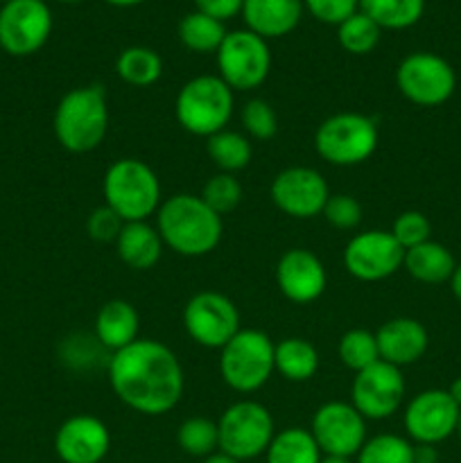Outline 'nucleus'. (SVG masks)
<instances>
[{
	"instance_id": "nucleus-30",
	"label": "nucleus",
	"mask_w": 461,
	"mask_h": 463,
	"mask_svg": "<svg viewBox=\"0 0 461 463\" xmlns=\"http://www.w3.org/2000/svg\"><path fill=\"white\" fill-rule=\"evenodd\" d=\"M116 72L131 86H152L163 75V59L145 45H131L122 50L116 61Z\"/></svg>"
},
{
	"instance_id": "nucleus-12",
	"label": "nucleus",
	"mask_w": 461,
	"mask_h": 463,
	"mask_svg": "<svg viewBox=\"0 0 461 463\" xmlns=\"http://www.w3.org/2000/svg\"><path fill=\"white\" fill-rule=\"evenodd\" d=\"M183 326L194 344L220 351L240 330V312L224 294L199 292L185 303Z\"/></svg>"
},
{
	"instance_id": "nucleus-7",
	"label": "nucleus",
	"mask_w": 461,
	"mask_h": 463,
	"mask_svg": "<svg viewBox=\"0 0 461 463\" xmlns=\"http://www.w3.org/2000/svg\"><path fill=\"white\" fill-rule=\"evenodd\" d=\"M378 147V125L364 113L343 111L325 118L315 131V149L330 165L364 163Z\"/></svg>"
},
{
	"instance_id": "nucleus-18",
	"label": "nucleus",
	"mask_w": 461,
	"mask_h": 463,
	"mask_svg": "<svg viewBox=\"0 0 461 463\" xmlns=\"http://www.w3.org/2000/svg\"><path fill=\"white\" fill-rule=\"evenodd\" d=\"M108 428L89 414L71 416L54 434V452L63 463H99L108 455Z\"/></svg>"
},
{
	"instance_id": "nucleus-48",
	"label": "nucleus",
	"mask_w": 461,
	"mask_h": 463,
	"mask_svg": "<svg viewBox=\"0 0 461 463\" xmlns=\"http://www.w3.org/2000/svg\"><path fill=\"white\" fill-rule=\"evenodd\" d=\"M455 434L461 439V411H459V420H456V432Z\"/></svg>"
},
{
	"instance_id": "nucleus-17",
	"label": "nucleus",
	"mask_w": 461,
	"mask_h": 463,
	"mask_svg": "<svg viewBox=\"0 0 461 463\" xmlns=\"http://www.w3.org/2000/svg\"><path fill=\"white\" fill-rule=\"evenodd\" d=\"M328 197V184L312 167H287L278 172L271 184V199L276 208L294 220H312L321 215Z\"/></svg>"
},
{
	"instance_id": "nucleus-34",
	"label": "nucleus",
	"mask_w": 461,
	"mask_h": 463,
	"mask_svg": "<svg viewBox=\"0 0 461 463\" xmlns=\"http://www.w3.org/2000/svg\"><path fill=\"white\" fill-rule=\"evenodd\" d=\"M357 463H414V446L398 434H378L366 439Z\"/></svg>"
},
{
	"instance_id": "nucleus-2",
	"label": "nucleus",
	"mask_w": 461,
	"mask_h": 463,
	"mask_svg": "<svg viewBox=\"0 0 461 463\" xmlns=\"http://www.w3.org/2000/svg\"><path fill=\"white\" fill-rule=\"evenodd\" d=\"M156 231L163 244L185 258H202L215 251L224 224L202 197L181 193L161 202L156 211Z\"/></svg>"
},
{
	"instance_id": "nucleus-10",
	"label": "nucleus",
	"mask_w": 461,
	"mask_h": 463,
	"mask_svg": "<svg viewBox=\"0 0 461 463\" xmlns=\"http://www.w3.org/2000/svg\"><path fill=\"white\" fill-rule=\"evenodd\" d=\"M400 93L416 107H438L456 89L455 68L434 52H411L396 71Z\"/></svg>"
},
{
	"instance_id": "nucleus-25",
	"label": "nucleus",
	"mask_w": 461,
	"mask_h": 463,
	"mask_svg": "<svg viewBox=\"0 0 461 463\" xmlns=\"http://www.w3.org/2000/svg\"><path fill=\"white\" fill-rule=\"evenodd\" d=\"M274 369L289 383H307L319 371V353L307 339L287 337L276 344Z\"/></svg>"
},
{
	"instance_id": "nucleus-35",
	"label": "nucleus",
	"mask_w": 461,
	"mask_h": 463,
	"mask_svg": "<svg viewBox=\"0 0 461 463\" xmlns=\"http://www.w3.org/2000/svg\"><path fill=\"white\" fill-rule=\"evenodd\" d=\"M199 197L217 213V215H229L230 211L238 208V203L242 202V185L229 172H220V175H212L211 179L203 184V190Z\"/></svg>"
},
{
	"instance_id": "nucleus-44",
	"label": "nucleus",
	"mask_w": 461,
	"mask_h": 463,
	"mask_svg": "<svg viewBox=\"0 0 461 463\" xmlns=\"http://www.w3.org/2000/svg\"><path fill=\"white\" fill-rule=\"evenodd\" d=\"M203 463H242V461L233 459V457L224 455V452H215V455L206 457V459H203Z\"/></svg>"
},
{
	"instance_id": "nucleus-13",
	"label": "nucleus",
	"mask_w": 461,
	"mask_h": 463,
	"mask_svg": "<svg viewBox=\"0 0 461 463\" xmlns=\"http://www.w3.org/2000/svg\"><path fill=\"white\" fill-rule=\"evenodd\" d=\"M310 434L321 455L353 459L366 443V419L351 402H325L312 416Z\"/></svg>"
},
{
	"instance_id": "nucleus-36",
	"label": "nucleus",
	"mask_w": 461,
	"mask_h": 463,
	"mask_svg": "<svg viewBox=\"0 0 461 463\" xmlns=\"http://www.w3.org/2000/svg\"><path fill=\"white\" fill-rule=\"evenodd\" d=\"M244 131L256 140H269L274 138L278 131V116H276L274 107L267 99H249L240 113Z\"/></svg>"
},
{
	"instance_id": "nucleus-42",
	"label": "nucleus",
	"mask_w": 461,
	"mask_h": 463,
	"mask_svg": "<svg viewBox=\"0 0 461 463\" xmlns=\"http://www.w3.org/2000/svg\"><path fill=\"white\" fill-rule=\"evenodd\" d=\"M414 463H438L437 446H428V443H416V446H414Z\"/></svg>"
},
{
	"instance_id": "nucleus-4",
	"label": "nucleus",
	"mask_w": 461,
	"mask_h": 463,
	"mask_svg": "<svg viewBox=\"0 0 461 463\" xmlns=\"http://www.w3.org/2000/svg\"><path fill=\"white\" fill-rule=\"evenodd\" d=\"M104 203L125 222H147L161 206V184L147 163L120 158L104 175Z\"/></svg>"
},
{
	"instance_id": "nucleus-9",
	"label": "nucleus",
	"mask_w": 461,
	"mask_h": 463,
	"mask_svg": "<svg viewBox=\"0 0 461 463\" xmlns=\"http://www.w3.org/2000/svg\"><path fill=\"white\" fill-rule=\"evenodd\" d=\"M215 54L220 77L230 90L258 89L271 71L269 43L249 30L229 32Z\"/></svg>"
},
{
	"instance_id": "nucleus-43",
	"label": "nucleus",
	"mask_w": 461,
	"mask_h": 463,
	"mask_svg": "<svg viewBox=\"0 0 461 463\" xmlns=\"http://www.w3.org/2000/svg\"><path fill=\"white\" fill-rule=\"evenodd\" d=\"M450 288H452V294L461 301V265L455 267V274H452L450 279Z\"/></svg>"
},
{
	"instance_id": "nucleus-27",
	"label": "nucleus",
	"mask_w": 461,
	"mask_h": 463,
	"mask_svg": "<svg viewBox=\"0 0 461 463\" xmlns=\"http://www.w3.org/2000/svg\"><path fill=\"white\" fill-rule=\"evenodd\" d=\"M360 12L380 30H407L423 18L425 0H360Z\"/></svg>"
},
{
	"instance_id": "nucleus-26",
	"label": "nucleus",
	"mask_w": 461,
	"mask_h": 463,
	"mask_svg": "<svg viewBox=\"0 0 461 463\" xmlns=\"http://www.w3.org/2000/svg\"><path fill=\"white\" fill-rule=\"evenodd\" d=\"M265 455L267 463H319L324 457L310 430L303 428H287L283 432H276Z\"/></svg>"
},
{
	"instance_id": "nucleus-28",
	"label": "nucleus",
	"mask_w": 461,
	"mask_h": 463,
	"mask_svg": "<svg viewBox=\"0 0 461 463\" xmlns=\"http://www.w3.org/2000/svg\"><path fill=\"white\" fill-rule=\"evenodd\" d=\"M179 39L181 43L185 45L188 50L199 54H208V52H217L220 45L224 43L226 39V27L224 23L217 21V18L206 16L202 12H190L181 18L179 23Z\"/></svg>"
},
{
	"instance_id": "nucleus-8",
	"label": "nucleus",
	"mask_w": 461,
	"mask_h": 463,
	"mask_svg": "<svg viewBox=\"0 0 461 463\" xmlns=\"http://www.w3.org/2000/svg\"><path fill=\"white\" fill-rule=\"evenodd\" d=\"M220 452L238 461H251L265 455L274 439V419L269 410L256 401H240L226 407L217 420Z\"/></svg>"
},
{
	"instance_id": "nucleus-37",
	"label": "nucleus",
	"mask_w": 461,
	"mask_h": 463,
	"mask_svg": "<svg viewBox=\"0 0 461 463\" xmlns=\"http://www.w3.org/2000/svg\"><path fill=\"white\" fill-rule=\"evenodd\" d=\"M389 233H391L393 240L407 251V249H414L419 247V244L432 240L429 238V235H432V224H429V220L423 213L405 211L396 217V222H393Z\"/></svg>"
},
{
	"instance_id": "nucleus-20",
	"label": "nucleus",
	"mask_w": 461,
	"mask_h": 463,
	"mask_svg": "<svg viewBox=\"0 0 461 463\" xmlns=\"http://www.w3.org/2000/svg\"><path fill=\"white\" fill-rule=\"evenodd\" d=\"M375 342H378L380 360L402 369L425 355L429 346V335L420 321L398 317V319H389L387 324L380 326L375 333Z\"/></svg>"
},
{
	"instance_id": "nucleus-32",
	"label": "nucleus",
	"mask_w": 461,
	"mask_h": 463,
	"mask_svg": "<svg viewBox=\"0 0 461 463\" xmlns=\"http://www.w3.org/2000/svg\"><path fill=\"white\" fill-rule=\"evenodd\" d=\"M380 34H382V30L360 9L337 25L339 45L351 54L373 52L375 45L380 43Z\"/></svg>"
},
{
	"instance_id": "nucleus-38",
	"label": "nucleus",
	"mask_w": 461,
	"mask_h": 463,
	"mask_svg": "<svg viewBox=\"0 0 461 463\" xmlns=\"http://www.w3.org/2000/svg\"><path fill=\"white\" fill-rule=\"evenodd\" d=\"M321 215L334 229L351 231L362 222V206L351 194H330Z\"/></svg>"
},
{
	"instance_id": "nucleus-6",
	"label": "nucleus",
	"mask_w": 461,
	"mask_h": 463,
	"mask_svg": "<svg viewBox=\"0 0 461 463\" xmlns=\"http://www.w3.org/2000/svg\"><path fill=\"white\" fill-rule=\"evenodd\" d=\"M274 348L269 335L262 330H244L220 348V375L226 387L238 393L258 392L274 373Z\"/></svg>"
},
{
	"instance_id": "nucleus-33",
	"label": "nucleus",
	"mask_w": 461,
	"mask_h": 463,
	"mask_svg": "<svg viewBox=\"0 0 461 463\" xmlns=\"http://www.w3.org/2000/svg\"><path fill=\"white\" fill-rule=\"evenodd\" d=\"M339 360L348 366L351 371L360 373V371L369 369L371 364L380 362L378 342H375V333H369L364 328H353L339 339Z\"/></svg>"
},
{
	"instance_id": "nucleus-5",
	"label": "nucleus",
	"mask_w": 461,
	"mask_h": 463,
	"mask_svg": "<svg viewBox=\"0 0 461 463\" xmlns=\"http://www.w3.org/2000/svg\"><path fill=\"white\" fill-rule=\"evenodd\" d=\"M233 90L221 77L199 75L185 81L176 95L174 113L179 125L194 136L211 138L226 129L233 116Z\"/></svg>"
},
{
	"instance_id": "nucleus-19",
	"label": "nucleus",
	"mask_w": 461,
	"mask_h": 463,
	"mask_svg": "<svg viewBox=\"0 0 461 463\" xmlns=\"http://www.w3.org/2000/svg\"><path fill=\"white\" fill-rule=\"evenodd\" d=\"M328 276L319 258L307 249H289L276 265V285L292 303H310L324 294Z\"/></svg>"
},
{
	"instance_id": "nucleus-41",
	"label": "nucleus",
	"mask_w": 461,
	"mask_h": 463,
	"mask_svg": "<svg viewBox=\"0 0 461 463\" xmlns=\"http://www.w3.org/2000/svg\"><path fill=\"white\" fill-rule=\"evenodd\" d=\"M194 5H197V12L224 23L229 18L242 14L244 0H194Z\"/></svg>"
},
{
	"instance_id": "nucleus-1",
	"label": "nucleus",
	"mask_w": 461,
	"mask_h": 463,
	"mask_svg": "<svg viewBox=\"0 0 461 463\" xmlns=\"http://www.w3.org/2000/svg\"><path fill=\"white\" fill-rule=\"evenodd\" d=\"M108 380L118 401L145 416H163L179 405L185 389L179 357L161 342L136 339L108 360Z\"/></svg>"
},
{
	"instance_id": "nucleus-29",
	"label": "nucleus",
	"mask_w": 461,
	"mask_h": 463,
	"mask_svg": "<svg viewBox=\"0 0 461 463\" xmlns=\"http://www.w3.org/2000/svg\"><path fill=\"white\" fill-rule=\"evenodd\" d=\"M206 152L211 161L220 167V172H233L244 170L251 163V143L244 134L230 129H221L212 134L206 140Z\"/></svg>"
},
{
	"instance_id": "nucleus-49",
	"label": "nucleus",
	"mask_w": 461,
	"mask_h": 463,
	"mask_svg": "<svg viewBox=\"0 0 461 463\" xmlns=\"http://www.w3.org/2000/svg\"><path fill=\"white\" fill-rule=\"evenodd\" d=\"M59 3H80V0H59Z\"/></svg>"
},
{
	"instance_id": "nucleus-46",
	"label": "nucleus",
	"mask_w": 461,
	"mask_h": 463,
	"mask_svg": "<svg viewBox=\"0 0 461 463\" xmlns=\"http://www.w3.org/2000/svg\"><path fill=\"white\" fill-rule=\"evenodd\" d=\"M104 3L113 5V7H134V5L145 3V0H104Z\"/></svg>"
},
{
	"instance_id": "nucleus-22",
	"label": "nucleus",
	"mask_w": 461,
	"mask_h": 463,
	"mask_svg": "<svg viewBox=\"0 0 461 463\" xmlns=\"http://www.w3.org/2000/svg\"><path fill=\"white\" fill-rule=\"evenodd\" d=\"M140 317L129 301L113 298L95 317V342L111 353L122 351L138 339Z\"/></svg>"
},
{
	"instance_id": "nucleus-23",
	"label": "nucleus",
	"mask_w": 461,
	"mask_h": 463,
	"mask_svg": "<svg viewBox=\"0 0 461 463\" xmlns=\"http://www.w3.org/2000/svg\"><path fill=\"white\" fill-rule=\"evenodd\" d=\"M163 240L154 226L147 222H127L116 240L120 260L131 269H152L163 253Z\"/></svg>"
},
{
	"instance_id": "nucleus-40",
	"label": "nucleus",
	"mask_w": 461,
	"mask_h": 463,
	"mask_svg": "<svg viewBox=\"0 0 461 463\" xmlns=\"http://www.w3.org/2000/svg\"><path fill=\"white\" fill-rule=\"evenodd\" d=\"M122 226H125V222H122L120 215H118L116 211H111L107 203L95 208L89 215V220H86V231H89V235L95 242H116Z\"/></svg>"
},
{
	"instance_id": "nucleus-11",
	"label": "nucleus",
	"mask_w": 461,
	"mask_h": 463,
	"mask_svg": "<svg viewBox=\"0 0 461 463\" xmlns=\"http://www.w3.org/2000/svg\"><path fill=\"white\" fill-rule=\"evenodd\" d=\"M52 32V12L43 0H7L0 7V48L12 57L39 52Z\"/></svg>"
},
{
	"instance_id": "nucleus-14",
	"label": "nucleus",
	"mask_w": 461,
	"mask_h": 463,
	"mask_svg": "<svg viewBox=\"0 0 461 463\" xmlns=\"http://www.w3.org/2000/svg\"><path fill=\"white\" fill-rule=\"evenodd\" d=\"M405 398V378L398 366L375 362L355 373L351 387V405L366 420H384L398 411Z\"/></svg>"
},
{
	"instance_id": "nucleus-24",
	"label": "nucleus",
	"mask_w": 461,
	"mask_h": 463,
	"mask_svg": "<svg viewBox=\"0 0 461 463\" xmlns=\"http://www.w3.org/2000/svg\"><path fill=\"white\" fill-rule=\"evenodd\" d=\"M402 267H405L407 274L414 280H419V283L438 285L452 279L456 262L455 256L450 253V249L434 242V240H428V242L419 244V247L407 249Z\"/></svg>"
},
{
	"instance_id": "nucleus-3",
	"label": "nucleus",
	"mask_w": 461,
	"mask_h": 463,
	"mask_svg": "<svg viewBox=\"0 0 461 463\" xmlns=\"http://www.w3.org/2000/svg\"><path fill=\"white\" fill-rule=\"evenodd\" d=\"M54 136L72 154L99 147L108 131V107L102 86H80L59 99L54 109Z\"/></svg>"
},
{
	"instance_id": "nucleus-39",
	"label": "nucleus",
	"mask_w": 461,
	"mask_h": 463,
	"mask_svg": "<svg viewBox=\"0 0 461 463\" xmlns=\"http://www.w3.org/2000/svg\"><path fill=\"white\" fill-rule=\"evenodd\" d=\"M303 7L325 25H339L360 9V0H303Z\"/></svg>"
},
{
	"instance_id": "nucleus-50",
	"label": "nucleus",
	"mask_w": 461,
	"mask_h": 463,
	"mask_svg": "<svg viewBox=\"0 0 461 463\" xmlns=\"http://www.w3.org/2000/svg\"><path fill=\"white\" fill-rule=\"evenodd\" d=\"M0 3H7V0H0Z\"/></svg>"
},
{
	"instance_id": "nucleus-47",
	"label": "nucleus",
	"mask_w": 461,
	"mask_h": 463,
	"mask_svg": "<svg viewBox=\"0 0 461 463\" xmlns=\"http://www.w3.org/2000/svg\"><path fill=\"white\" fill-rule=\"evenodd\" d=\"M319 463H353L351 457H333V455H324Z\"/></svg>"
},
{
	"instance_id": "nucleus-31",
	"label": "nucleus",
	"mask_w": 461,
	"mask_h": 463,
	"mask_svg": "<svg viewBox=\"0 0 461 463\" xmlns=\"http://www.w3.org/2000/svg\"><path fill=\"white\" fill-rule=\"evenodd\" d=\"M176 441H179L181 450L190 457H206L215 455L220 450V434H217V423L203 416H193L181 423L179 432H176Z\"/></svg>"
},
{
	"instance_id": "nucleus-16",
	"label": "nucleus",
	"mask_w": 461,
	"mask_h": 463,
	"mask_svg": "<svg viewBox=\"0 0 461 463\" xmlns=\"http://www.w3.org/2000/svg\"><path fill=\"white\" fill-rule=\"evenodd\" d=\"M405 260V249L389 231H364L351 238L343 249V267L364 283H375L396 274Z\"/></svg>"
},
{
	"instance_id": "nucleus-15",
	"label": "nucleus",
	"mask_w": 461,
	"mask_h": 463,
	"mask_svg": "<svg viewBox=\"0 0 461 463\" xmlns=\"http://www.w3.org/2000/svg\"><path fill=\"white\" fill-rule=\"evenodd\" d=\"M459 405L450 398L447 389H428L416 393L405 407L402 425L414 443L438 446L456 432Z\"/></svg>"
},
{
	"instance_id": "nucleus-45",
	"label": "nucleus",
	"mask_w": 461,
	"mask_h": 463,
	"mask_svg": "<svg viewBox=\"0 0 461 463\" xmlns=\"http://www.w3.org/2000/svg\"><path fill=\"white\" fill-rule=\"evenodd\" d=\"M447 393H450V398L456 402V405H459V410H461V378H456L455 383L450 384Z\"/></svg>"
},
{
	"instance_id": "nucleus-21",
	"label": "nucleus",
	"mask_w": 461,
	"mask_h": 463,
	"mask_svg": "<svg viewBox=\"0 0 461 463\" xmlns=\"http://www.w3.org/2000/svg\"><path fill=\"white\" fill-rule=\"evenodd\" d=\"M303 16V0H244L242 18L247 30L265 41L280 39L296 30Z\"/></svg>"
}]
</instances>
